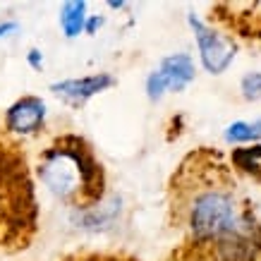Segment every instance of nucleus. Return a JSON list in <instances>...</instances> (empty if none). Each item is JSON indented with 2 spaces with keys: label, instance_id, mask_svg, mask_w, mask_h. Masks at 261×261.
Here are the masks:
<instances>
[{
  "label": "nucleus",
  "instance_id": "obj_1",
  "mask_svg": "<svg viewBox=\"0 0 261 261\" xmlns=\"http://www.w3.org/2000/svg\"><path fill=\"white\" fill-rule=\"evenodd\" d=\"M175 261H261V221L216 151L190 153L170 180Z\"/></svg>",
  "mask_w": 261,
  "mask_h": 261
},
{
  "label": "nucleus",
  "instance_id": "obj_2",
  "mask_svg": "<svg viewBox=\"0 0 261 261\" xmlns=\"http://www.w3.org/2000/svg\"><path fill=\"white\" fill-rule=\"evenodd\" d=\"M36 175L58 201L82 214L98 208L106 194V173L101 161L77 135L58 137L41 151Z\"/></svg>",
  "mask_w": 261,
  "mask_h": 261
},
{
  "label": "nucleus",
  "instance_id": "obj_3",
  "mask_svg": "<svg viewBox=\"0 0 261 261\" xmlns=\"http://www.w3.org/2000/svg\"><path fill=\"white\" fill-rule=\"evenodd\" d=\"M194 80V63L187 53H175L161 60V65L146 80V94L151 101H159L166 91H182Z\"/></svg>",
  "mask_w": 261,
  "mask_h": 261
},
{
  "label": "nucleus",
  "instance_id": "obj_4",
  "mask_svg": "<svg viewBox=\"0 0 261 261\" xmlns=\"http://www.w3.org/2000/svg\"><path fill=\"white\" fill-rule=\"evenodd\" d=\"M190 27L194 36H197V46L201 53V63L211 74H221L230 67V63L235 60V46L232 41L225 39L223 34L214 32L208 24H204L199 17L190 15Z\"/></svg>",
  "mask_w": 261,
  "mask_h": 261
},
{
  "label": "nucleus",
  "instance_id": "obj_5",
  "mask_svg": "<svg viewBox=\"0 0 261 261\" xmlns=\"http://www.w3.org/2000/svg\"><path fill=\"white\" fill-rule=\"evenodd\" d=\"M46 122V103L39 96H22L5 113V129L10 135H36Z\"/></svg>",
  "mask_w": 261,
  "mask_h": 261
},
{
  "label": "nucleus",
  "instance_id": "obj_6",
  "mask_svg": "<svg viewBox=\"0 0 261 261\" xmlns=\"http://www.w3.org/2000/svg\"><path fill=\"white\" fill-rule=\"evenodd\" d=\"M115 84L111 74H91V77H82V80H65V82H56V84H50V91L58 96V98H63L65 103H70V106H84V103L91 98V96L101 94L106 89H111Z\"/></svg>",
  "mask_w": 261,
  "mask_h": 261
},
{
  "label": "nucleus",
  "instance_id": "obj_7",
  "mask_svg": "<svg viewBox=\"0 0 261 261\" xmlns=\"http://www.w3.org/2000/svg\"><path fill=\"white\" fill-rule=\"evenodd\" d=\"M87 3H65L60 8V27H63V34L67 39H74L84 32L87 27Z\"/></svg>",
  "mask_w": 261,
  "mask_h": 261
},
{
  "label": "nucleus",
  "instance_id": "obj_8",
  "mask_svg": "<svg viewBox=\"0 0 261 261\" xmlns=\"http://www.w3.org/2000/svg\"><path fill=\"white\" fill-rule=\"evenodd\" d=\"M232 166L238 168L240 173L249 175L252 180L261 182V146H245V149L232 151Z\"/></svg>",
  "mask_w": 261,
  "mask_h": 261
},
{
  "label": "nucleus",
  "instance_id": "obj_9",
  "mask_svg": "<svg viewBox=\"0 0 261 261\" xmlns=\"http://www.w3.org/2000/svg\"><path fill=\"white\" fill-rule=\"evenodd\" d=\"M256 139H261V120H254V122L238 120L225 129V142L228 144H247L256 142Z\"/></svg>",
  "mask_w": 261,
  "mask_h": 261
},
{
  "label": "nucleus",
  "instance_id": "obj_10",
  "mask_svg": "<svg viewBox=\"0 0 261 261\" xmlns=\"http://www.w3.org/2000/svg\"><path fill=\"white\" fill-rule=\"evenodd\" d=\"M242 91L247 98H261V74H247L242 80Z\"/></svg>",
  "mask_w": 261,
  "mask_h": 261
},
{
  "label": "nucleus",
  "instance_id": "obj_11",
  "mask_svg": "<svg viewBox=\"0 0 261 261\" xmlns=\"http://www.w3.org/2000/svg\"><path fill=\"white\" fill-rule=\"evenodd\" d=\"M67 261H135V259L118 256V254H84V256H72Z\"/></svg>",
  "mask_w": 261,
  "mask_h": 261
},
{
  "label": "nucleus",
  "instance_id": "obj_12",
  "mask_svg": "<svg viewBox=\"0 0 261 261\" xmlns=\"http://www.w3.org/2000/svg\"><path fill=\"white\" fill-rule=\"evenodd\" d=\"M103 22H106L103 17L89 15V17H87V27H84V32H87V34H96V32H98V29L103 27Z\"/></svg>",
  "mask_w": 261,
  "mask_h": 261
},
{
  "label": "nucleus",
  "instance_id": "obj_13",
  "mask_svg": "<svg viewBox=\"0 0 261 261\" xmlns=\"http://www.w3.org/2000/svg\"><path fill=\"white\" fill-rule=\"evenodd\" d=\"M27 60H29V65H32L34 70H41V67H43V56H41V50H36V48H32V50H29Z\"/></svg>",
  "mask_w": 261,
  "mask_h": 261
},
{
  "label": "nucleus",
  "instance_id": "obj_14",
  "mask_svg": "<svg viewBox=\"0 0 261 261\" xmlns=\"http://www.w3.org/2000/svg\"><path fill=\"white\" fill-rule=\"evenodd\" d=\"M19 29V24L17 22H3L0 24V36H10L12 32H17Z\"/></svg>",
  "mask_w": 261,
  "mask_h": 261
}]
</instances>
